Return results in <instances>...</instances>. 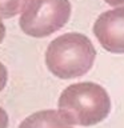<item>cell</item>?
I'll use <instances>...</instances> for the list:
<instances>
[{
    "label": "cell",
    "instance_id": "8fae6325",
    "mask_svg": "<svg viewBox=\"0 0 124 128\" xmlns=\"http://www.w3.org/2000/svg\"><path fill=\"white\" fill-rule=\"evenodd\" d=\"M66 128H71V127H66Z\"/></svg>",
    "mask_w": 124,
    "mask_h": 128
},
{
    "label": "cell",
    "instance_id": "ba28073f",
    "mask_svg": "<svg viewBox=\"0 0 124 128\" xmlns=\"http://www.w3.org/2000/svg\"><path fill=\"white\" fill-rule=\"evenodd\" d=\"M8 127V116L6 111H3L0 108V128H7Z\"/></svg>",
    "mask_w": 124,
    "mask_h": 128
},
{
    "label": "cell",
    "instance_id": "7a4b0ae2",
    "mask_svg": "<svg viewBox=\"0 0 124 128\" xmlns=\"http://www.w3.org/2000/svg\"><path fill=\"white\" fill-rule=\"evenodd\" d=\"M59 111L72 126H95L110 114L111 99L107 91L96 83H75L62 92Z\"/></svg>",
    "mask_w": 124,
    "mask_h": 128
},
{
    "label": "cell",
    "instance_id": "6da1fadb",
    "mask_svg": "<svg viewBox=\"0 0 124 128\" xmlns=\"http://www.w3.org/2000/svg\"><path fill=\"white\" fill-rule=\"evenodd\" d=\"M96 51L91 40L78 32L64 34L52 40L46 52V64L60 79H75L92 68Z\"/></svg>",
    "mask_w": 124,
    "mask_h": 128
},
{
    "label": "cell",
    "instance_id": "30bf717a",
    "mask_svg": "<svg viewBox=\"0 0 124 128\" xmlns=\"http://www.w3.org/2000/svg\"><path fill=\"white\" fill-rule=\"evenodd\" d=\"M4 35H6V28H4L3 23H2V20H0V42H2V40H3Z\"/></svg>",
    "mask_w": 124,
    "mask_h": 128
},
{
    "label": "cell",
    "instance_id": "277c9868",
    "mask_svg": "<svg viewBox=\"0 0 124 128\" xmlns=\"http://www.w3.org/2000/svg\"><path fill=\"white\" fill-rule=\"evenodd\" d=\"M94 34L106 51L124 54V7L103 12L94 24Z\"/></svg>",
    "mask_w": 124,
    "mask_h": 128
},
{
    "label": "cell",
    "instance_id": "5b68a950",
    "mask_svg": "<svg viewBox=\"0 0 124 128\" xmlns=\"http://www.w3.org/2000/svg\"><path fill=\"white\" fill-rule=\"evenodd\" d=\"M72 124L60 111L47 110L30 115L20 123L19 128H66Z\"/></svg>",
    "mask_w": 124,
    "mask_h": 128
},
{
    "label": "cell",
    "instance_id": "3957f363",
    "mask_svg": "<svg viewBox=\"0 0 124 128\" xmlns=\"http://www.w3.org/2000/svg\"><path fill=\"white\" fill-rule=\"evenodd\" d=\"M70 16V0H24L19 24L26 35L46 38L63 28Z\"/></svg>",
    "mask_w": 124,
    "mask_h": 128
},
{
    "label": "cell",
    "instance_id": "52a82bcc",
    "mask_svg": "<svg viewBox=\"0 0 124 128\" xmlns=\"http://www.w3.org/2000/svg\"><path fill=\"white\" fill-rule=\"evenodd\" d=\"M6 83H7V70H6V67L0 63V91L6 87Z\"/></svg>",
    "mask_w": 124,
    "mask_h": 128
},
{
    "label": "cell",
    "instance_id": "8992f818",
    "mask_svg": "<svg viewBox=\"0 0 124 128\" xmlns=\"http://www.w3.org/2000/svg\"><path fill=\"white\" fill-rule=\"evenodd\" d=\"M24 0H0V18L10 19L22 12Z\"/></svg>",
    "mask_w": 124,
    "mask_h": 128
},
{
    "label": "cell",
    "instance_id": "9c48e42d",
    "mask_svg": "<svg viewBox=\"0 0 124 128\" xmlns=\"http://www.w3.org/2000/svg\"><path fill=\"white\" fill-rule=\"evenodd\" d=\"M108 6L112 7H123L124 6V0H104Z\"/></svg>",
    "mask_w": 124,
    "mask_h": 128
}]
</instances>
